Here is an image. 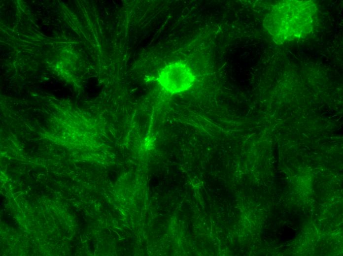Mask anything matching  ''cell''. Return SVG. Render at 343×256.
<instances>
[{
	"mask_svg": "<svg viewBox=\"0 0 343 256\" xmlns=\"http://www.w3.org/2000/svg\"><path fill=\"white\" fill-rule=\"evenodd\" d=\"M158 81L166 92L176 94L186 91L192 86L195 76L186 63L176 62L170 63L160 71Z\"/></svg>",
	"mask_w": 343,
	"mask_h": 256,
	"instance_id": "7a4b0ae2",
	"label": "cell"
},
{
	"mask_svg": "<svg viewBox=\"0 0 343 256\" xmlns=\"http://www.w3.org/2000/svg\"><path fill=\"white\" fill-rule=\"evenodd\" d=\"M317 7L312 0H283L275 4L264 20V27L278 44L306 36L313 30Z\"/></svg>",
	"mask_w": 343,
	"mask_h": 256,
	"instance_id": "6da1fadb",
	"label": "cell"
}]
</instances>
